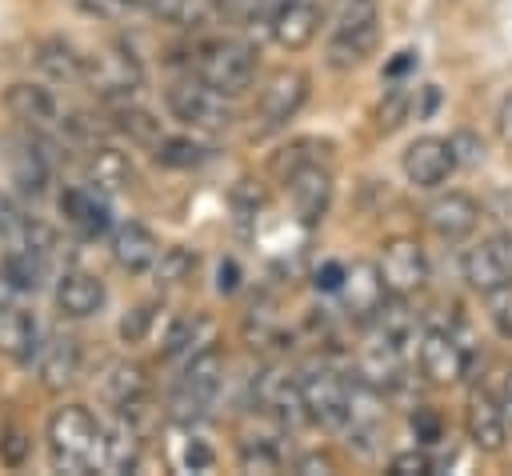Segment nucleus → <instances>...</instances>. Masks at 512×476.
I'll return each mask as SVG.
<instances>
[{"label":"nucleus","mask_w":512,"mask_h":476,"mask_svg":"<svg viewBox=\"0 0 512 476\" xmlns=\"http://www.w3.org/2000/svg\"><path fill=\"white\" fill-rule=\"evenodd\" d=\"M256 404L268 408L272 416H280L284 424L308 420L304 400H300V376H292V372L280 368V364H272L264 376H256Z\"/></svg>","instance_id":"obj_19"},{"label":"nucleus","mask_w":512,"mask_h":476,"mask_svg":"<svg viewBox=\"0 0 512 476\" xmlns=\"http://www.w3.org/2000/svg\"><path fill=\"white\" fill-rule=\"evenodd\" d=\"M24 228H28V216H24L8 196H0V240H4V244H16V240L24 236Z\"/></svg>","instance_id":"obj_42"},{"label":"nucleus","mask_w":512,"mask_h":476,"mask_svg":"<svg viewBox=\"0 0 512 476\" xmlns=\"http://www.w3.org/2000/svg\"><path fill=\"white\" fill-rule=\"evenodd\" d=\"M300 400L312 424L336 428L348 420V380L340 372H332L328 364H312L300 376Z\"/></svg>","instance_id":"obj_7"},{"label":"nucleus","mask_w":512,"mask_h":476,"mask_svg":"<svg viewBox=\"0 0 512 476\" xmlns=\"http://www.w3.org/2000/svg\"><path fill=\"white\" fill-rule=\"evenodd\" d=\"M496 404H500V412H504V420H508V428H512V364L500 372V380H496Z\"/></svg>","instance_id":"obj_47"},{"label":"nucleus","mask_w":512,"mask_h":476,"mask_svg":"<svg viewBox=\"0 0 512 476\" xmlns=\"http://www.w3.org/2000/svg\"><path fill=\"white\" fill-rule=\"evenodd\" d=\"M140 452H144V432H140L136 416L132 412H120L112 424L100 428L96 468H104V472H132L140 464Z\"/></svg>","instance_id":"obj_13"},{"label":"nucleus","mask_w":512,"mask_h":476,"mask_svg":"<svg viewBox=\"0 0 512 476\" xmlns=\"http://www.w3.org/2000/svg\"><path fill=\"white\" fill-rule=\"evenodd\" d=\"M60 216L64 224H72L80 236H100L108 228V204L104 192H96L92 184H72L60 192Z\"/></svg>","instance_id":"obj_23"},{"label":"nucleus","mask_w":512,"mask_h":476,"mask_svg":"<svg viewBox=\"0 0 512 476\" xmlns=\"http://www.w3.org/2000/svg\"><path fill=\"white\" fill-rule=\"evenodd\" d=\"M36 380L44 392H64L80 376V340L52 332L48 340H36Z\"/></svg>","instance_id":"obj_15"},{"label":"nucleus","mask_w":512,"mask_h":476,"mask_svg":"<svg viewBox=\"0 0 512 476\" xmlns=\"http://www.w3.org/2000/svg\"><path fill=\"white\" fill-rule=\"evenodd\" d=\"M484 300H488V320H492V328H496L504 340H512V280L500 284V288H492V292H484Z\"/></svg>","instance_id":"obj_39"},{"label":"nucleus","mask_w":512,"mask_h":476,"mask_svg":"<svg viewBox=\"0 0 512 476\" xmlns=\"http://www.w3.org/2000/svg\"><path fill=\"white\" fill-rule=\"evenodd\" d=\"M156 312H160V304H140V308H132V312L120 320V340H124V344H144V340L152 336V328H156Z\"/></svg>","instance_id":"obj_36"},{"label":"nucleus","mask_w":512,"mask_h":476,"mask_svg":"<svg viewBox=\"0 0 512 476\" xmlns=\"http://www.w3.org/2000/svg\"><path fill=\"white\" fill-rule=\"evenodd\" d=\"M460 272H464V284L480 296L508 284L512 280V232H492L480 244H472L460 260Z\"/></svg>","instance_id":"obj_8"},{"label":"nucleus","mask_w":512,"mask_h":476,"mask_svg":"<svg viewBox=\"0 0 512 476\" xmlns=\"http://www.w3.org/2000/svg\"><path fill=\"white\" fill-rule=\"evenodd\" d=\"M144 12L164 20V24H180V28L200 20V4L196 0H144Z\"/></svg>","instance_id":"obj_35"},{"label":"nucleus","mask_w":512,"mask_h":476,"mask_svg":"<svg viewBox=\"0 0 512 476\" xmlns=\"http://www.w3.org/2000/svg\"><path fill=\"white\" fill-rule=\"evenodd\" d=\"M380 276L388 284V296H396V300L420 292L424 280H428V256H424L420 240L416 236H392V240H384Z\"/></svg>","instance_id":"obj_9"},{"label":"nucleus","mask_w":512,"mask_h":476,"mask_svg":"<svg viewBox=\"0 0 512 476\" xmlns=\"http://www.w3.org/2000/svg\"><path fill=\"white\" fill-rule=\"evenodd\" d=\"M436 464H432V456L424 452V448H408V452H396L392 460H388V472L392 476H428Z\"/></svg>","instance_id":"obj_41"},{"label":"nucleus","mask_w":512,"mask_h":476,"mask_svg":"<svg viewBox=\"0 0 512 476\" xmlns=\"http://www.w3.org/2000/svg\"><path fill=\"white\" fill-rule=\"evenodd\" d=\"M84 64H88V56L72 40H64V36H48V40L36 44V68L48 80L76 84V80H84Z\"/></svg>","instance_id":"obj_26"},{"label":"nucleus","mask_w":512,"mask_h":476,"mask_svg":"<svg viewBox=\"0 0 512 476\" xmlns=\"http://www.w3.org/2000/svg\"><path fill=\"white\" fill-rule=\"evenodd\" d=\"M32 352H36V320H32V312H24L20 304H4L0 308V356L32 360Z\"/></svg>","instance_id":"obj_27"},{"label":"nucleus","mask_w":512,"mask_h":476,"mask_svg":"<svg viewBox=\"0 0 512 476\" xmlns=\"http://www.w3.org/2000/svg\"><path fill=\"white\" fill-rule=\"evenodd\" d=\"M208 4L232 20H244V24H256V20L268 24V16L276 8V0H208Z\"/></svg>","instance_id":"obj_38"},{"label":"nucleus","mask_w":512,"mask_h":476,"mask_svg":"<svg viewBox=\"0 0 512 476\" xmlns=\"http://www.w3.org/2000/svg\"><path fill=\"white\" fill-rule=\"evenodd\" d=\"M156 256H160V236H156L152 228H144V224H136V220H128V224L116 228V236H112V260H116L128 276L152 272Z\"/></svg>","instance_id":"obj_21"},{"label":"nucleus","mask_w":512,"mask_h":476,"mask_svg":"<svg viewBox=\"0 0 512 476\" xmlns=\"http://www.w3.org/2000/svg\"><path fill=\"white\" fill-rule=\"evenodd\" d=\"M192 272H196V252H192V248H184V244L160 248L156 264H152V276H156V284H160V288H176V284L192 280Z\"/></svg>","instance_id":"obj_33"},{"label":"nucleus","mask_w":512,"mask_h":476,"mask_svg":"<svg viewBox=\"0 0 512 476\" xmlns=\"http://www.w3.org/2000/svg\"><path fill=\"white\" fill-rule=\"evenodd\" d=\"M296 472H304V476L332 472V456H328V452H308V456H300V460H296Z\"/></svg>","instance_id":"obj_50"},{"label":"nucleus","mask_w":512,"mask_h":476,"mask_svg":"<svg viewBox=\"0 0 512 476\" xmlns=\"http://www.w3.org/2000/svg\"><path fill=\"white\" fill-rule=\"evenodd\" d=\"M376 44H380L376 8L368 0H348L340 8L332 36H328V64L332 68H356L376 52Z\"/></svg>","instance_id":"obj_4"},{"label":"nucleus","mask_w":512,"mask_h":476,"mask_svg":"<svg viewBox=\"0 0 512 476\" xmlns=\"http://www.w3.org/2000/svg\"><path fill=\"white\" fill-rule=\"evenodd\" d=\"M112 128L124 132L128 140L144 144V148H152V144L164 136V132H160V120H156L148 108H136V104H120L116 116H112Z\"/></svg>","instance_id":"obj_32"},{"label":"nucleus","mask_w":512,"mask_h":476,"mask_svg":"<svg viewBox=\"0 0 512 476\" xmlns=\"http://www.w3.org/2000/svg\"><path fill=\"white\" fill-rule=\"evenodd\" d=\"M148 388H152V384H148V372H144L140 364H128V360L112 364L108 376H104V384H100L104 400H108L116 412H140L144 400H148Z\"/></svg>","instance_id":"obj_25"},{"label":"nucleus","mask_w":512,"mask_h":476,"mask_svg":"<svg viewBox=\"0 0 512 476\" xmlns=\"http://www.w3.org/2000/svg\"><path fill=\"white\" fill-rule=\"evenodd\" d=\"M336 292L352 320H376V312L388 304V284L380 276V264L372 260H356L352 268H344V280Z\"/></svg>","instance_id":"obj_12"},{"label":"nucleus","mask_w":512,"mask_h":476,"mask_svg":"<svg viewBox=\"0 0 512 476\" xmlns=\"http://www.w3.org/2000/svg\"><path fill=\"white\" fill-rule=\"evenodd\" d=\"M404 112H408V92H404V88H392V92H388V104L380 108V128L392 132V128L404 120Z\"/></svg>","instance_id":"obj_44"},{"label":"nucleus","mask_w":512,"mask_h":476,"mask_svg":"<svg viewBox=\"0 0 512 476\" xmlns=\"http://www.w3.org/2000/svg\"><path fill=\"white\" fill-rule=\"evenodd\" d=\"M464 432H468V440H472L480 452H500V448H504V440H508V420H504V412H500V404H496L492 392L476 388V392L468 396Z\"/></svg>","instance_id":"obj_20"},{"label":"nucleus","mask_w":512,"mask_h":476,"mask_svg":"<svg viewBox=\"0 0 512 476\" xmlns=\"http://www.w3.org/2000/svg\"><path fill=\"white\" fill-rule=\"evenodd\" d=\"M12 168H16V184H20L24 192H44L48 172H52V160H48V152H44L36 140H24V144H16V152H12Z\"/></svg>","instance_id":"obj_30"},{"label":"nucleus","mask_w":512,"mask_h":476,"mask_svg":"<svg viewBox=\"0 0 512 476\" xmlns=\"http://www.w3.org/2000/svg\"><path fill=\"white\" fill-rule=\"evenodd\" d=\"M84 184H92L96 192L104 196H116L124 188L136 184V172H132V160L108 144L100 148H88V164H84Z\"/></svg>","instance_id":"obj_24"},{"label":"nucleus","mask_w":512,"mask_h":476,"mask_svg":"<svg viewBox=\"0 0 512 476\" xmlns=\"http://www.w3.org/2000/svg\"><path fill=\"white\" fill-rule=\"evenodd\" d=\"M288 196H292V212L304 228H316L328 208H332V172L316 160V164H304L300 172L288 176Z\"/></svg>","instance_id":"obj_14"},{"label":"nucleus","mask_w":512,"mask_h":476,"mask_svg":"<svg viewBox=\"0 0 512 476\" xmlns=\"http://www.w3.org/2000/svg\"><path fill=\"white\" fill-rule=\"evenodd\" d=\"M164 100H168V112H172L180 124H188L192 132H224V128L236 120V108L228 104V96L216 92L212 84H204L200 76H196V80H176V84H168Z\"/></svg>","instance_id":"obj_3"},{"label":"nucleus","mask_w":512,"mask_h":476,"mask_svg":"<svg viewBox=\"0 0 512 476\" xmlns=\"http://www.w3.org/2000/svg\"><path fill=\"white\" fill-rule=\"evenodd\" d=\"M84 84L96 92V96H104V100H128V96H136L140 92V84H144V68H140V60L132 56V48H124V44H108L104 52H96V56H88V64H84Z\"/></svg>","instance_id":"obj_5"},{"label":"nucleus","mask_w":512,"mask_h":476,"mask_svg":"<svg viewBox=\"0 0 512 476\" xmlns=\"http://www.w3.org/2000/svg\"><path fill=\"white\" fill-rule=\"evenodd\" d=\"M104 300H108L104 280L92 276V272L72 268V272H64V276L56 280V308H60L64 316H72V320L96 316V312L104 308Z\"/></svg>","instance_id":"obj_22"},{"label":"nucleus","mask_w":512,"mask_h":476,"mask_svg":"<svg viewBox=\"0 0 512 476\" xmlns=\"http://www.w3.org/2000/svg\"><path fill=\"white\" fill-rule=\"evenodd\" d=\"M468 364H472V352L456 332H448V328L424 332V340H420V372H424V380L460 384L468 376Z\"/></svg>","instance_id":"obj_10"},{"label":"nucleus","mask_w":512,"mask_h":476,"mask_svg":"<svg viewBox=\"0 0 512 476\" xmlns=\"http://www.w3.org/2000/svg\"><path fill=\"white\" fill-rule=\"evenodd\" d=\"M408 424H412L416 444H424V448L444 440V416H440L432 404H416V408H412V416H408Z\"/></svg>","instance_id":"obj_37"},{"label":"nucleus","mask_w":512,"mask_h":476,"mask_svg":"<svg viewBox=\"0 0 512 476\" xmlns=\"http://www.w3.org/2000/svg\"><path fill=\"white\" fill-rule=\"evenodd\" d=\"M72 4L96 20H108V24H124V20L144 12V0H72Z\"/></svg>","instance_id":"obj_34"},{"label":"nucleus","mask_w":512,"mask_h":476,"mask_svg":"<svg viewBox=\"0 0 512 476\" xmlns=\"http://www.w3.org/2000/svg\"><path fill=\"white\" fill-rule=\"evenodd\" d=\"M452 148H456V164H476V160H484V144H480L472 132L452 136Z\"/></svg>","instance_id":"obj_46"},{"label":"nucleus","mask_w":512,"mask_h":476,"mask_svg":"<svg viewBox=\"0 0 512 476\" xmlns=\"http://www.w3.org/2000/svg\"><path fill=\"white\" fill-rule=\"evenodd\" d=\"M220 376H224V352L216 344H208V348H200V352L188 356V364L180 372V384L192 388V392H200V396H208V400H216Z\"/></svg>","instance_id":"obj_29"},{"label":"nucleus","mask_w":512,"mask_h":476,"mask_svg":"<svg viewBox=\"0 0 512 476\" xmlns=\"http://www.w3.org/2000/svg\"><path fill=\"white\" fill-rule=\"evenodd\" d=\"M152 156L164 168H200L212 156V148L200 144V140H192V136H160L152 144Z\"/></svg>","instance_id":"obj_31"},{"label":"nucleus","mask_w":512,"mask_h":476,"mask_svg":"<svg viewBox=\"0 0 512 476\" xmlns=\"http://www.w3.org/2000/svg\"><path fill=\"white\" fill-rule=\"evenodd\" d=\"M100 424L84 404H64L48 416V460L56 472H88L96 464Z\"/></svg>","instance_id":"obj_1"},{"label":"nucleus","mask_w":512,"mask_h":476,"mask_svg":"<svg viewBox=\"0 0 512 476\" xmlns=\"http://www.w3.org/2000/svg\"><path fill=\"white\" fill-rule=\"evenodd\" d=\"M340 280H344V264L328 260L324 268H316V288H324V292H336V288H340Z\"/></svg>","instance_id":"obj_49"},{"label":"nucleus","mask_w":512,"mask_h":476,"mask_svg":"<svg viewBox=\"0 0 512 476\" xmlns=\"http://www.w3.org/2000/svg\"><path fill=\"white\" fill-rule=\"evenodd\" d=\"M16 296H20V288H16V284L8 280V272L0 268V308H4V304H16Z\"/></svg>","instance_id":"obj_52"},{"label":"nucleus","mask_w":512,"mask_h":476,"mask_svg":"<svg viewBox=\"0 0 512 476\" xmlns=\"http://www.w3.org/2000/svg\"><path fill=\"white\" fill-rule=\"evenodd\" d=\"M28 448H32V440H28V432L24 428H8L4 432V440H0V460L4 464H24V456H28Z\"/></svg>","instance_id":"obj_43"},{"label":"nucleus","mask_w":512,"mask_h":476,"mask_svg":"<svg viewBox=\"0 0 512 476\" xmlns=\"http://www.w3.org/2000/svg\"><path fill=\"white\" fill-rule=\"evenodd\" d=\"M424 220H428V228H432L440 240L460 244L464 236L476 232V224H480V204H476L468 192H444V196H436V200L424 208Z\"/></svg>","instance_id":"obj_18"},{"label":"nucleus","mask_w":512,"mask_h":476,"mask_svg":"<svg viewBox=\"0 0 512 476\" xmlns=\"http://www.w3.org/2000/svg\"><path fill=\"white\" fill-rule=\"evenodd\" d=\"M308 72L304 68H276L268 72V80L260 84V96H256V116L264 128H284L308 100Z\"/></svg>","instance_id":"obj_6"},{"label":"nucleus","mask_w":512,"mask_h":476,"mask_svg":"<svg viewBox=\"0 0 512 476\" xmlns=\"http://www.w3.org/2000/svg\"><path fill=\"white\" fill-rule=\"evenodd\" d=\"M240 288V268H236V260H220V268H216V292H236Z\"/></svg>","instance_id":"obj_48"},{"label":"nucleus","mask_w":512,"mask_h":476,"mask_svg":"<svg viewBox=\"0 0 512 476\" xmlns=\"http://www.w3.org/2000/svg\"><path fill=\"white\" fill-rule=\"evenodd\" d=\"M268 32H272V40L280 48L300 52L320 32V8L312 0H276V8L268 16Z\"/></svg>","instance_id":"obj_16"},{"label":"nucleus","mask_w":512,"mask_h":476,"mask_svg":"<svg viewBox=\"0 0 512 476\" xmlns=\"http://www.w3.org/2000/svg\"><path fill=\"white\" fill-rule=\"evenodd\" d=\"M496 136L512 148V92L500 100V112H496Z\"/></svg>","instance_id":"obj_51"},{"label":"nucleus","mask_w":512,"mask_h":476,"mask_svg":"<svg viewBox=\"0 0 512 476\" xmlns=\"http://www.w3.org/2000/svg\"><path fill=\"white\" fill-rule=\"evenodd\" d=\"M4 108L12 112V120H20V124L32 128V132H48V128L60 124V104H56V96H52L44 84H36V80H16V84H8Z\"/></svg>","instance_id":"obj_17"},{"label":"nucleus","mask_w":512,"mask_h":476,"mask_svg":"<svg viewBox=\"0 0 512 476\" xmlns=\"http://www.w3.org/2000/svg\"><path fill=\"white\" fill-rule=\"evenodd\" d=\"M312 144H316V140H292L288 148H280V152L272 156V172H276L280 180H288V176H292V172H300L304 164H316V156L308 152Z\"/></svg>","instance_id":"obj_40"},{"label":"nucleus","mask_w":512,"mask_h":476,"mask_svg":"<svg viewBox=\"0 0 512 476\" xmlns=\"http://www.w3.org/2000/svg\"><path fill=\"white\" fill-rule=\"evenodd\" d=\"M216 464V452L200 440V436H192L188 444H184V468H192V472H204V468H212Z\"/></svg>","instance_id":"obj_45"},{"label":"nucleus","mask_w":512,"mask_h":476,"mask_svg":"<svg viewBox=\"0 0 512 476\" xmlns=\"http://www.w3.org/2000/svg\"><path fill=\"white\" fill-rule=\"evenodd\" d=\"M456 168V148L444 136H416L404 148V176L416 188H440Z\"/></svg>","instance_id":"obj_11"},{"label":"nucleus","mask_w":512,"mask_h":476,"mask_svg":"<svg viewBox=\"0 0 512 476\" xmlns=\"http://www.w3.org/2000/svg\"><path fill=\"white\" fill-rule=\"evenodd\" d=\"M192 72L224 96H240L256 76V48L232 36H212L192 52Z\"/></svg>","instance_id":"obj_2"},{"label":"nucleus","mask_w":512,"mask_h":476,"mask_svg":"<svg viewBox=\"0 0 512 476\" xmlns=\"http://www.w3.org/2000/svg\"><path fill=\"white\" fill-rule=\"evenodd\" d=\"M212 336H216V328H212L208 316H200V312L180 316V320H172L168 332H164V356H192V352L208 348Z\"/></svg>","instance_id":"obj_28"}]
</instances>
